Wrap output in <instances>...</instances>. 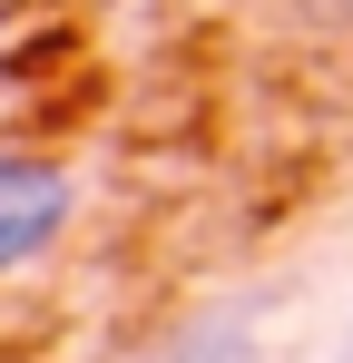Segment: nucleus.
<instances>
[{
  "label": "nucleus",
  "instance_id": "f257e3e1",
  "mask_svg": "<svg viewBox=\"0 0 353 363\" xmlns=\"http://www.w3.org/2000/svg\"><path fill=\"white\" fill-rule=\"evenodd\" d=\"M79 216V186L59 177L50 157H0V285L20 265H40Z\"/></svg>",
  "mask_w": 353,
  "mask_h": 363
},
{
  "label": "nucleus",
  "instance_id": "7ed1b4c3",
  "mask_svg": "<svg viewBox=\"0 0 353 363\" xmlns=\"http://www.w3.org/2000/svg\"><path fill=\"white\" fill-rule=\"evenodd\" d=\"M10 79H20V50H10V10H0V99H10Z\"/></svg>",
  "mask_w": 353,
  "mask_h": 363
},
{
  "label": "nucleus",
  "instance_id": "20e7f679",
  "mask_svg": "<svg viewBox=\"0 0 353 363\" xmlns=\"http://www.w3.org/2000/svg\"><path fill=\"white\" fill-rule=\"evenodd\" d=\"M334 363H353V324H344V344H334Z\"/></svg>",
  "mask_w": 353,
  "mask_h": 363
},
{
  "label": "nucleus",
  "instance_id": "39448f33",
  "mask_svg": "<svg viewBox=\"0 0 353 363\" xmlns=\"http://www.w3.org/2000/svg\"><path fill=\"white\" fill-rule=\"evenodd\" d=\"M314 10H353V0H314Z\"/></svg>",
  "mask_w": 353,
  "mask_h": 363
},
{
  "label": "nucleus",
  "instance_id": "f03ea898",
  "mask_svg": "<svg viewBox=\"0 0 353 363\" xmlns=\"http://www.w3.org/2000/svg\"><path fill=\"white\" fill-rule=\"evenodd\" d=\"M157 363H245V334H235V324H206V334H186V344H167Z\"/></svg>",
  "mask_w": 353,
  "mask_h": 363
}]
</instances>
